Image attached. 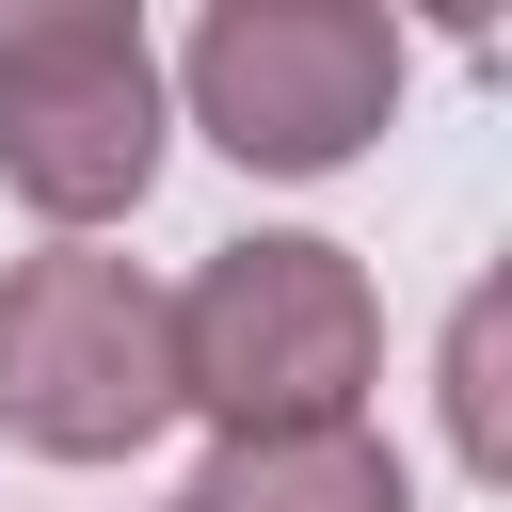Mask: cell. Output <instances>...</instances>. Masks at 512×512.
<instances>
[{
  "label": "cell",
  "mask_w": 512,
  "mask_h": 512,
  "mask_svg": "<svg viewBox=\"0 0 512 512\" xmlns=\"http://www.w3.org/2000/svg\"><path fill=\"white\" fill-rule=\"evenodd\" d=\"M160 336H176V400L224 448L352 432L384 384V304L336 240H224L192 288H160Z\"/></svg>",
  "instance_id": "obj_1"
},
{
  "label": "cell",
  "mask_w": 512,
  "mask_h": 512,
  "mask_svg": "<svg viewBox=\"0 0 512 512\" xmlns=\"http://www.w3.org/2000/svg\"><path fill=\"white\" fill-rule=\"evenodd\" d=\"M0 176L32 224H112L160 176V48L128 0H0Z\"/></svg>",
  "instance_id": "obj_2"
},
{
  "label": "cell",
  "mask_w": 512,
  "mask_h": 512,
  "mask_svg": "<svg viewBox=\"0 0 512 512\" xmlns=\"http://www.w3.org/2000/svg\"><path fill=\"white\" fill-rule=\"evenodd\" d=\"M176 416V336L160 288L96 240H48L0 272V432L48 464H128Z\"/></svg>",
  "instance_id": "obj_3"
},
{
  "label": "cell",
  "mask_w": 512,
  "mask_h": 512,
  "mask_svg": "<svg viewBox=\"0 0 512 512\" xmlns=\"http://www.w3.org/2000/svg\"><path fill=\"white\" fill-rule=\"evenodd\" d=\"M176 80H192V128L240 176H336L400 112V32L368 0H208Z\"/></svg>",
  "instance_id": "obj_4"
},
{
  "label": "cell",
  "mask_w": 512,
  "mask_h": 512,
  "mask_svg": "<svg viewBox=\"0 0 512 512\" xmlns=\"http://www.w3.org/2000/svg\"><path fill=\"white\" fill-rule=\"evenodd\" d=\"M176 512H416V496H400V448L368 432H272V448H208Z\"/></svg>",
  "instance_id": "obj_5"
},
{
  "label": "cell",
  "mask_w": 512,
  "mask_h": 512,
  "mask_svg": "<svg viewBox=\"0 0 512 512\" xmlns=\"http://www.w3.org/2000/svg\"><path fill=\"white\" fill-rule=\"evenodd\" d=\"M448 432H464V464H480V480L512 464V432H496V288L448 320Z\"/></svg>",
  "instance_id": "obj_6"
}]
</instances>
